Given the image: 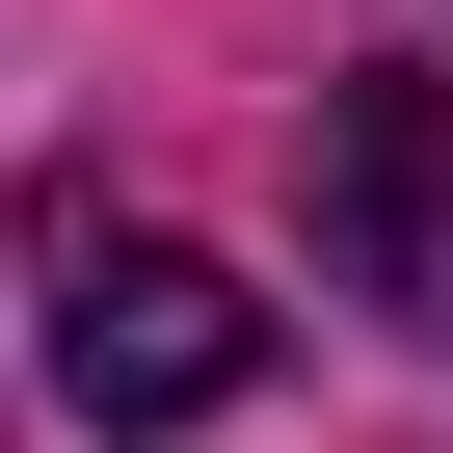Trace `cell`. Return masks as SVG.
<instances>
[{
    "mask_svg": "<svg viewBox=\"0 0 453 453\" xmlns=\"http://www.w3.org/2000/svg\"><path fill=\"white\" fill-rule=\"evenodd\" d=\"M267 347H294V320L213 267V241H107V213H81V267H54V400H81V426H213Z\"/></svg>",
    "mask_w": 453,
    "mask_h": 453,
    "instance_id": "6da1fadb",
    "label": "cell"
},
{
    "mask_svg": "<svg viewBox=\"0 0 453 453\" xmlns=\"http://www.w3.org/2000/svg\"><path fill=\"white\" fill-rule=\"evenodd\" d=\"M320 241H347V294H453V81L320 107Z\"/></svg>",
    "mask_w": 453,
    "mask_h": 453,
    "instance_id": "7a4b0ae2",
    "label": "cell"
}]
</instances>
